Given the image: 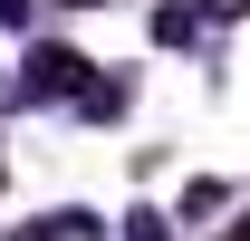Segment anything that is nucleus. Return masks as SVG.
<instances>
[{"label": "nucleus", "instance_id": "f257e3e1", "mask_svg": "<svg viewBox=\"0 0 250 241\" xmlns=\"http://www.w3.org/2000/svg\"><path fill=\"white\" fill-rule=\"evenodd\" d=\"M77 68H87L77 48H39V58H29V87H77Z\"/></svg>", "mask_w": 250, "mask_h": 241}]
</instances>
